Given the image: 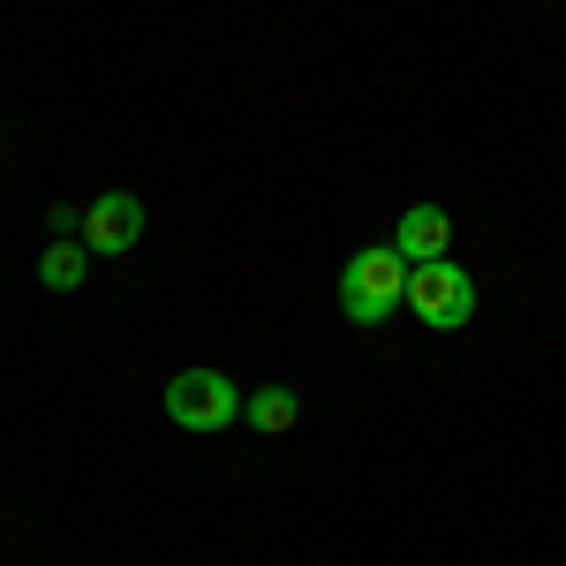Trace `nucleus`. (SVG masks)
Masks as SVG:
<instances>
[{
	"label": "nucleus",
	"instance_id": "f257e3e1",
	"mask_svg": "<svg viewBox=\"0 0 566 566\" xmlns=\"http://www.w3.org/2000/svg\"><path fill=\"white\" fill-rule=\"evenodd\" d=\"M408 272H416V264L400 258L392 242L355 250L348 272H340V317H348V325H386L392 310H408Z\"/></svg>",
	"mask_w": 566,
	"mask_h": 566
},
{
	"label": "nucleus",
	"instance_id": "f03ea898",
	"mask_svg": "<svg viewBox=\"0 0 566 566\" xmlns=\"http://www.w3.org/2000/svg\"><path fill=\"white\" fill-rule=\"evenodd\" d=\"M159 408L175 416L181 431H197V438H212V431H227V423H242V392H234V378H227V370H212V363H205V370H181Z\"/></svg>",
	"mask_w": 566,
	"mask_h": 566
},
{
	"label": "nucleus",
	"instance_id": "7ed1b4c3",
	"mask_svg": "<svg viewBox=\"0 0 566 566\" xmlns=\"http://www.w3.org/2000/svg\"><path fill=\"white\" fill-rule=\"evenodd\" d=\"M408 310H416L431 333H461V325L476 317V280H469L453 258L416 264V272H408Z\"/></svg>",
	"mask_w": 566,
	"mask_h": 566
},
{
	"label": "nucleus",
	"instance_id": "20e7f679",
	"mask_svg": "<svg viewBox=\"0 0 566 566\" xmlns=\"http://www.w3.org/2000/svg\"><path fill=\"white\" fill-rule=\"evenodd\" d=\"M144 242V197L136 189H106L84 205V250L91 258H129Z\"/></svg>",
	"mask_w": 566,
	"mask_h": 566
},
{
	"label": "nucleus",
	"instance_id": "39448f33",
	"mask_svg": "<svg viewBox=\"0 0 566 566\" xmlns=\"http://www.w3.org/2000/svg\"><path fill=\"white\" fill-rule=\"evenodd\" d=\"M392 250L408 264H438L453 258V219L438 212V205H408V212L392 219Z\"/></svg>",
	"mask_w": 566,
	"mask_h": 566
},
{
	"label": "nucleus",
	"instance_id": "423d86ee",
	"mask_svg": "<svg viewBox=\"0 0 566 566\" xmlns=\"http://www.w3.org/2000/svg\"><path fill=\"white\" fill-rule=\"evenodd\" d=\"M242 423H250L258 438L295 431V423H303V392H295V386H258L250 400H242Z\"/></svg>",
	"mask_w": 566,
	"mask_h": 566
},
{
	"label": "nucleus",
	"instance_id": "0eeeda50",
	"mask_svg": "<svg viewBox=\"0 0 566 566\" xmlns=\"http://www.w3.org/2000/svg\"><path fill=\"white\" fill-rule=\"evenodd\" d=\"M84 272H91V250H84V234H61V242H45V258H39V280L53 287V295H76V287H84Z\"/></svg>",
	"mask_w": 566,
	"mask_h": 566
}]
</instances>
